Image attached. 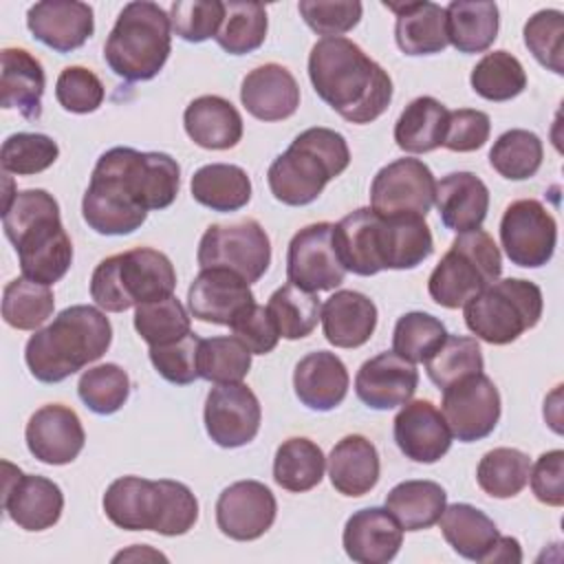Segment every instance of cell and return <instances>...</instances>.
Listing matches in <instances>:
<instances>
[{"mask_svg":"<svg viewBox=\"0 0 564 564\" xmlns=\"http://www.w3.org/2000/svg\"><path fill=\"white\" fill-rule=\"evenodd\" d=\"M178 187L181 167L170 154L110 148L95 163L82 216L101 236H128L145 223L148 212L170 207Z\"/></svg>","mask_w":564,"mask_h":564,"instance_id":"obj_1","label":"cell"},{"mask_svg":"<svg viewBox=\"0 0 564 564\" xmlns=\"http://www.w3.org/2000/svg\"><path fill=\"white\" fill-rule=\"evenodd\" d=\"M308 79L322 101L350 123L379 119L392 101V79L348 37H322L308 55Z\"/></svg>","mask_w":564,"mask_h":564,"instance_id":"obj_2","label":"cell"},{"mask_svg":"<svg viewBox=\"0 0 564 564\" xmlns=\"http://www.w3.org/2000/svg\"><path fill=\"white\" fill-rule=\"evenodd\" d=\"M2 229L15 247L22 278L59 282L73 264V242L62 225L59 205L46 189H22L2 207Z\"/></svg>","mask_w":564,"mask_h":564,"instance_id":"obj_3","label":"cell"},{"mask_svg":"<svg viewBox=\"0 0 564 564\" xmlns=\"http://www.w3.org/2000/svg\"><path fill=\"white\" fill-rule=\"evenodd\" d=\"M112 341V326L97 306L75 304L37 328L24 348V361L31 375L42 383H59L97 361Z\"/></svg>","mask_w":564,"mask_h":564,"instance_id":"obj_4","label":"cell"},{"mask_svg":"<svg viewBox=\"0 0 564 564\" xmlns=\"http://www.w3.org/2000/svg\"><path fill=\"white\" fill-rule=\"evenodd\" d=\"M350 163L346 139L330 128H308L273 159L267 183L275 200L302 207L313 203L328 181L339 176Z\"/></svg>","mask_w":564,"mask_h":564,"instance_id":"obj_5","label":"cell"},{"mask_svg":"<svg viewBox=\"0 0 564 564\" xmlns=\"http://www.w3.org/2000/svg\"><path fill=\"white\" fill-rule=\"evenodd\" d=\"M170 15L150 0L128 2L104 44L108 68L126 82H148L159 75L172 51Z\"/></svg>","mask_w":564,"mask_h":564,"instance_id":"obj_6","label":"cell"},{"mask_svg":"<svg viewBox=\"0 0 564 564\" xmlns=\"http://www.w3.org/2000/svg\"><path fill=\"white\" fill-rule=\"evenodd\" d=\"M176 271L163 251L137 247L104 258L90 275V297L110 313L174 295Z\"/></svg>","mask_w":564,"mask_h":564,"instance_id":"obj_7","label":"cell"},{"mask_svg":"<svg viewBox=\"0 0 564 564\" xmlns=\"http://www.w3.org/2000/svg\"><path fill=\"white\" fill-rule=\"evenodd\" d=\"M463 308L465 324L478 339L505 346L540 322L544 300L535 282L507 278L491 282Z\"/></svg>","mask_w":564,"mask_h":564,"instance_id":"obj_8","label":"cell"},{"mask_svg":"<svg viewBox=\"0 0 564 564\" xmlns=\"http://www.w3.org/2000/svg\"><path fill=\"white\" fill-rule=\"evenodd\" d=\"M502 273V256L494 238L482 231H465L454 238L447 253L427 280L430 297L443 308H460Z\"/></svg>","mask_w":564,"mask_h":564,"instance_id":"obj_9","label":"cell"},{"mask_svg":"<svg viewBox=\"0 0 564 564\" xmlns=\"http://www.w3.org/2000/svg\"><path fill=\"white\" fill-rule=\"evenodd\" d=\"M196 260L200 269H227L251 284L271 264V242L262 225L253 218L231 225H209L198 242Z\"/></svg>","mask_w":564,"mask_h":564,"instance_id":"obj_10","label":"cell"},{"mask_svg":"<svg viewBox=\"0 0 564 564\" xmlns=\"http://www.w3.org/2000/svg\"><path fill=\"white\" fill-rule=\"evenodd\" d=\"M436 178L419 159L383 165L370 185V209L381 218H425L434 205Z\"/></svg>","mask_w":564,"mask_h":564,"instance_id":"obj_11","label":"cell"},{"mask_svg":"<svg viewBox=\"0 0 564 564\" xmlns=\"http://www.w3.org/2000/svg\"><path fill=\"white\" fill-rule=\"evenodd\" d=\"M500 245L513 264L544 267L555 253L557 223L540 200H513L500 220Z\"/></svg>","mask_w":564,"mask_h":564,"instance_id":"obj_12","label":"cell"},{"mask_svg":"<svg viewBox=\"0 0 564 564\" xmlns=\"http://www.w3.org/2000/svg\"><path fill=\"white\" fill-rule=\"evenodd\" d=\"M441 412L454 438L474 443L496 430L500 419V392L485 372H474L443 388Z\"/></svg>","mask_w":564,"mask_h":564,"instance_id":"obj_13","label":"cell"},{"mask_svg":"<svg viewBox=\"0 0 564 564\" xmlns=\"http://www.w3.org/2000/svg\"><path fill=\"white\" fill-rule=\"evenodd\" d=\"M333 223H313L291 238L286 251V278L291 284L317 293L344 282L346 269L333 245Z\"/></svg>","mask_w":564,"mask_h":564,"instance_id":"obj_14","label":"cell"},{"mask_svg":"<svg viewBox=\"0 0 564 564\" xmlns=\"http://www.w3.org/2000/svg\"><path fill=\"white\" fill-rule=\"evenodd\" d=\"M203 421L209 438L218 447H242L260 430L262 410L251 388L240 383H220L205 399Z\"/></svg>","mask_w":564,"mask_h":564,"instance_id":"obj_15","label":"cell"},{"mask_svg":"<svg viewBox=\"0 0 564 564\" xmlns=\"http://www.w3.org/2000/svg\"><path fill=\"white\" fill-rule=\"evenodd\" d=\"M4 467V489H2V509L7 516L24 531H44L57 524L64 509V494L57 482L22 474L11 463Z\"/></svg>","mask_w":564,"mask_h":564,"instance_id":"obj_16","label":"cell"},{"mask_svg":"<svg viewBox=\"0 0 564 564\" xmlns=\"http://www.w3.org/2000/svg\"><path fill=\"white\" fill-rule=\"evenodd\" d=\"M278 502L273 491L258 480H238L225 487L216 500V524L223 535L251 542L262 538L275 522Z\"/></svg>","mask_w":564,"mask_h":564,"instance_id":"obj_17","label":"cell"},{"mask_svg":"<svg viewBox=\"0 0 564 564\" xmlns=\"http://www.w3.org/2000/svg\"><path fill=\"white\" fill-rule=\"evenodd\" d=\"M24 438L29 452L40 463L68 465L84 449L86 432L73 408L48 403L31 414Z\"/></svg>","mask_w":564,"mask_h":564,"instance_id":"obj_18","label":"cell"},{"mask_svg":"<svg viewBox=\"0 0 564 564\" xmlns=\"http://www.w3.org/2000/svg\"><path fill=\"white\" fill-rule=\"evenodd\" d=\"M394 443L414 463H436L452 447V432L443 412L427 399L408 401L394 416Z\"/></svg>","mask_w":564,"mask_h":564,"instance_id":"obj_19","label":"cell"},{"mask_svg":"<svg viewBox=\"0 0 564 564\" xmlns=\"http://www.w3.org/2000/svg\"><path fill=\"white\" fill-rule=\"evenodd\" d=\"M419 386V370L394 350L379 352L361 364L355 377V392L372 410L405 405Z\"/></svg>","mask_w":564,"mask_h":564,"instance_id":"obj_20","label":"cell"},{"mask_svg":"<svg viewBox=\"0 0 564 564\" xmlns=\"http://www.w3.org/2000/svg\"><path fill=\"white\" fill-rule=\"evenodd\" d=\"M31 35L57 53H70L86 44L95 31L93 7L79 0H42L29 7Z\"/></svg>","mask_w":564,"mask_h":564,"instance_id":"obj_21","label":"cell"},{"mask_svg":"<svg viewBox=\"0 0 564 564\" xmlns=\"http://www.w3.org/2000/svg\"><path fill=\"white\" fill-rule=\"evenodd\" d=\"M256 302L249 284L227 269H200L187 289V306L194 319L229 326Z\"/></svg>","mask_w":564,"mask_h":564,"instance_id":"obj_22","label":"cell"},{"mask_svg":"<svg viewBox=\"0 0 564 564\" xmlns=\"http://www.w3.org/2000/svg\"><path fill=\"white\" fill-rule=\"evenodd\" d=\"M341 544L357 564H386L399 553L403 529L388 509L366 507L346 520Z\"/></svg>","mask_w":564,"mask_h":564,"instance_id":"obj_23","label":"cell"},{"mask_svg":"<svg viewBox=\"0 0 564 564\" xmlns=\"http://www.w3.org/2000/svg\"><path fill=\"white\" fill-rule=\"evenodd\" d=\"M240 101L260 121H282L297 110L300 86L289 68L269 62L245 75Z\"/></svg>","mask_w":564,"mask_h":564,"instance_id":"obj_24","label":"cell"},{"mask_svg":"<svg viewBox=\"0 0 564 564\" xmlns=\"http://www.w3.org/2000/svg\"><path fill=\"white\" fill-rule=\"evenodd\" d=\"M375 260L383 269H414L434 251L425 218H381L375 223Z\"/></svg>","mask_w":564,"mask_h":564,"instance_id":"obj_25","label":"cell"},{"mask_svg":"<svg viewBox=\"0 0 564 564\" xmlns=\"http://www.w3.org/2000/svg\"><path fill=\"white\" fill-rule=\"evenodd\" d=\"M106 518L126 531H156L161 518L159 480L121 476L110 482L101 498Z\"/></svg>","mask_w":564,"mask_h":564,"instance_id":"obj_26","label":"cell"},{"mask_svg":"<svg viewBox=\"0 0 564 564\" xmlns=\"http://www.w3.org/2000/svg\"><path fill=\"white\" fill-rule=\"evenodd\" d=\"M348 381L344 361L328 350L304 355L293 370V388L300 403L317 412L337 408L348 394Z\"/></svg>","mask_w":564,"mask_h":564,"instance_id":"obj_27","label":"cell"},{"mask_svg":"<svg viewBox=\"0 0 564 564\" xmlns=\"http://www.w3.org/2000/svg\"><path fill=\"white\" fill-rule=\"evenodd\" d=\"M434 205L441 223L456 231H474L487 218L489 189L474 172H452L436 183Z\"/></svg>","mask_w":564,"mask_h":564,"instance_id":"obj_28","label":"cell"},{"mask_svg":"<svg viewBox=\"0 0 564 564\" xmlns=\"http://www.w3.org/2000/svg\"><path fill=\"white\" fill-rule=\"evenodd\" d=\"M0 59V106L4 110L15 108L29 121L40 119L46 86V75L40 59L26 48L18 46L2 48Z\"/></svg>","mask_w":564,"mask_h":564,"instance_id":"obj_29","label":"cell"},{"mask_svg":"<svg viewBox=\"0 0 564 564\" xmlns=\"http://www.w3.org/2000/svg\"><path fill=\"white\" fill-rule=\"evenodd\" d=\"M324 337L335 348H359L377 328V306L359 291H335L319 311Z\"/></svg>","mask_w":564,"mask_h":564,"instance_id":"obj_30","label":"cell"},{"mask_svg":"<svg viewBox=\"0 0 564 564\" xmlns=\"http://www.w3.org/2000/svg\"><path fill=\"white\" fill-rule=\"evenodd\" d=\"M187 137L205 150H229L242 139V117L236 106L218 95H200L183 112Z\"/></svg>","mask_w":564,"mask_h":564,"instance_id":"obj_31","label":"cell"},{"mask_svg":"<svg viewBox=\"0 0 564 564\" xmlns=\"http://www.w3.org/2000/svg\"><path fill=\"white\" fill-rule=\"evenodd\" d=\"M397 15L394 40L405 55H434L447 42L445 7L436 2H383Z\"/></svg>","mask_w":564,"mask_h":564,"instance_id":"obj_32","label":"cell"},{"mask_svg":"<svg viewBox=\"0 0 564 564\" xmlns=\"http://www.w3.org/2000/svg\"><path fill=\"white\" fill-rule=\"evenodd\" d=\"M379 452L361 434H348L335 443L328 456L330 485L348 498H359L379 482Z\"/></svg>","mask_w":564,"mask_h":564,"instance_id":"obj_33","label":"cell"},{"mask_svg":"<svg viewBox=\"0 0 564 564\" xmlns=\"http://www.w3.org/2000/svg\"><path fill=\"white\" fill-rule=\"evenodd\" d=\"M443 538L447 544L465 560L471 562H487L500 531L496 522L480 509L467 502H454L445 507L443 516L438 518Z\"/></svg>","mask_w":564,"mask_h":564,"instance_id":"obj_34","label":"cell"},{"mask_svg":"<svg viewBox=\"0 0 564 564\" xmlns=\"http://www.w3.org/2000/svg\"><path fill=\"white\" fill-rule=\"evenodd\" d=\"M498 4L487 0H454L445 7L447 42L458 53H482L498 37Z\"/></svg>","mask_w":564,"mask_h":564,"instance_id":"obj_35","label":"cell"},{"mask_svg":"<svg viewBox=\"0 0 564 564\" xmlns=\"http://www.w3.org/2000/svg\"><path fill=\"white\" fill-rule=\"evenodd\" d=\"M449 110L438 99L423 95L412 99L394 123V141L403 152L425 154L443 145Z\"/></svg>","mask_w":564,"mask_h":564,"instance_id":"obj_36","label":"cell"},{"mask_svg":"<svg viewBox=\"0 0 564 564\" xmlns=\"http://www.w3.org/2000/svg\"><path fill=\"white\" fill-rule=\"evenodd\" d=\"M447 507L445 489L434 480H403L386 496V509L403 531H423L438 522Z\"/></svg>","mask_w":564,"mask_h":564,"instance_id":"obj_37","label":"cell"},{"mask_svg":"<svg viewBox=\"0 0 564 564\" xmlns=\"http://www.w3.org/2000/svg\"><path fill=\"white\" fill-rule=\"evenodd\" d=\"M192 198L212 212H238L251 200V178L240 165L209 163L194 172Z\"/></svg>","mask_w":564,"mask_h":564,"instance_id":"obj_38","label":"cell"},{"mask_svg":"<svg viewBox=\"0 0 564 564\" xmlns=\"http://www.w3.org/2000/svg\"><path fill=\"white\" fill-rule=\"evenodd\" d=\"M326 458L317 443L306 436H291L282 441L273 458V480L293 494L317 487L324 478Z\"/></svg>","mask_w":564,"mask_h":564,"instance_id":"obj_39","label":"cell"},{"mask_svg":"<svg viewBox=\"0 0 564 564\" xmlns=\"http://www.w3.org/2000/svg\"><path fill=\"white\" fill-rule=\"evenodd\" d=\"M319 297L295 284L275 289L267 302V313L273 319L278 335L284 339H302L313 333L319 322Z\"/></svg>","mask_w":564,"mask_h":564,"instance_id":"obj_40","label":"cell"},{"mask_svg":"<svg viewBox=\"0 0 564 564\" xmlns=\"http://www.w3.org/2000/svg\"><path fill=\"white\" fill-rule=\"evenodd\" d=\"M529 471L531 460L522 449L496 447L480 458L476 480L478 487L491 498H513L527 487Z\"/></svg>","mask_w":564,"mask_h":564,"instance_id":"obj_41","label":"cell"},{"mask_svg":"<svg viewBox=\"0 0 564 564\" xmlns=\"http://www.w3.org/2000/svg\"><path fill=\"white\" fill-rule=\"evenodd\" d=\"M55 308V297L48 284L29 278L11 280L2 291V317L11 328L37 330Z\"/></svg>","mask_w":564,"mask_h":564,"instance_id":"obj_42","label":"cell"},{"mask_svg":"<svg viewBox=\"0 0 564 564\" xmlns=\"http://www.w3.org/2000/svg\"><path fill=\"white\" fill-rule=\"evenodd\" d=\"M469 84L487 101H509L527 88V73L516 55L500 48L471 68Z\"/></svg>","mask_w":564,"mask_h":564,"instance_id":"obj_43","label":"cell"},{"mask_svg":"<svg viewBox=\"0 0 564 564\" xmlns=\"http://www.w3.org/2000/svg\"><path fill=\"white\" fill-rule=\"evenodd\" d=\"M544 148L535 132L513 128L502 132L489 150L491 167L509 181H527L542 165Z\"/></svg>","mask_w":564,"mask_h":564,"instance_id":"obj_44","label":"cell"},{"mask_svg":"<svg viewBox=\"0 0 564 564\" xmlns=\"http://www.w3.org/2000/svg\"><path fill=\"white\" fill-rule=\"evenodd\" d=\"M267 9L258 2H225V18L216 33L218 46L229 55H245L264 44Z\"/></svg>","mask_w":564,"mask_h":564,"instance_id":"obj_45","label":"cell"},{"mask_svg":"<svg viewBox=\"0 0 564 564\" xmlns=\"http://www.w3.org/2000/svg\"><path fill=\"white\" fill-rule=\"evenodd\" d=\"M251 368V350L234 335L200 339L198 344V377L220 383H240Z\"/></svg>","mask_w":564,"mask_h":564,"instance_id":"obj_46","label":"cell"},{"mask_svg":"<svg viewBox=\"0 0 564 564\" xmlns=\"http://www.w3.org/2000/svg\"><path fill=\"white\" fill-rule=\"evenodd\" d=\"M134 328L148 346H163L189 335L192 322L178 297L170 295L139 304L134 308Z\"/></svg>","mask_w":564,"mask_h":564,"instance_id":"obj_47","label":"cell"},{"mask_svg":"<svg viewBox=\"0 0 564 564\" xmlns=\"http://www.w3.org/2000/svg\"><path fill=\"white\" fill-rule=\"evenodd\" d=\"M445 337L447 330L438 317L423 311H412L397 319L392 350L412 364H425L438 350Z\"/></svg>","mask_w":564,"mask_h":564,"instance_id":"obj_48","label":"cell"},{"mask_svg":"<svg viewBox=\"0 0 564 564\" xmlns=\"http://www.w3.org/2000/svg\"><path fill=\"white\" fill-rule=\"evenodd\" d=\"M482 350L476 337L447 335L438 350L425 361V372L432 383L443 390L467 375L482 372Z\"/></svg>","mask_w":564,"mask_h":564,"instance_id":"obj_49","label":"cell"},{"mask_svg":"<svg viewBox=\"0 0 564 564\" xmlns=\"http://www.w3.org/2000/svg\"><path fill=\"white\" fill-rule=\"evenodd\" d=\"M77 394L90 412L115 414L130 397V377L117 364H99L79 377Z\"/></svg>","mask_w":564,"mask_h":564,"instance_id":"obj_50","label":"cell"},{"mask_svg":"<svg viewBox=\"0 0 564 564\" xmlns=\"http://www.w3.org/2000/svg\"><path fill=\"white\" fill-rule=\"evenodd\" d=\"M59 156V145L42 132H15L4 139L0 165L4 174L33 176L48 170Z\"/></svg>","mask_w":564,"mask_h":564,"instance_id":"obj_51","label":"cell"},{"mask_svg":"<svg viewBox=\"0 0 564 564\" xmlns=\"http://www.w3.org/2000/svg\"><path fill=\"white\" fill-rule=\"evenodd\" d=\"M524 44L529 53L555 75H564V13L542 9L524 24Z\"/></svg>","mask_w":564,"mask_h":564,"instance_id":"obj_52","label":"cell"},{"mask_svg":"<svg viewBox=\"0 0 564 564\" xmlns=\"http://www.w3.org/2000/svg\"><path fill=\"white\" fill-rule=\"evenodd\" d=\"M225 18L220 0H176L170 7L172 31L185 42H205L216 37Z\"/></svg>","mask_w":564,"mask_h":564,"instance_id":"obj_53","label":"cell"},{"mask_svg":"<svg viewBox=\"0 0 564 564\" xmlns=\"http://www.w3.org/2000/svg\"><path fill=\"white\" fill-rule=\"evenodd\" d=\"M297 11L317 35L344 37L359 24L364 7L357 0H300Z\"/></svg>","mask_w":564,"mask_h":564,"instance_id":"obj_54","label":"cell"},{"mask_svg":"<svg viewBox=\"0 0 564 564\" xmlns=\"http://www.w3.org/2000/svg\"><path fill=\"white\" fill-rule=\"evenodd\" d=\"M104 97L101 79L86 66H66L55 82L57 104L75 115L95 112L104 104Z\"/></svg>","mask_w":564,"mask_h":564,"instance_id":"obj_55","label":"cell"},{"mask_svg":"<svg viewBox=\"0 0 564 564\" xmlns=\"http://www.w3.org/2000/svg\"><path fill=\"white\" fill-rule=\"evenodd\" d=\"M198 344L200 337L189 333L172 344L150 346V361L165 381L176 386L194 383L198 379Z\"/></svg>","mask_w":564,"mask_h":564,"instance_id":"obj_56","label":"cell"},{"mask_svg":"<svg viewBox=\"0 0 564 564\" xmlns=\"http://www.w3.org/2000/svg\"><path fill=\"white\" fill-rule=\"evenodd\" d=\"M161 487V518L156 533L161 535H185L198 520V500L192 489L178 480H159Z\"/></svg>","mask_w":564,"mask_h":564,"instance_id":"obj_57","label":"cell"},{"mask_svg":"<svg viewBox=\"0 0 564 564\" xmlns=\"http://www.w3.org/2000/svg\"><path fill=\"white\" fill-rule=\"evenodd\" d=\"M491 119L487 112L476 108H458L447 117V130L443 148L452 152H474L489 141Z\"/></svg>","mask_w":564,"mask_h":564,"instance_id":"obj_58","label":"cell"},{"mask_svg":"<svg viewBox=\"0 0 564 564\" xmlns=\"http://www.w3.org/2000/svg\"><path fill=\"white\" fill-rule=\"evenodd\" d=\"M234 337H238L249 350L251 355H267L278 346V328L273 324V319L269 317L267 308L260 304H251L247 306L231 324H229Z\"/></svg>","mask_w":564,"mask_h":564,"instance_id":"obj_59","label":"cell"},{"mask_svg":"<svg viewBox=\"0 0 564 564\" xmlns=\"http://www.w3.org/2000/svg\"><path fill=\"white\" fill-rule=\"evenodd\" d=\"M533 496L549 507L564 505V452H544L529 471Z\"/></svg>","mask_w":564,"mask_h":564,"instance_id":"obj_60","label":"cell"},{"mask_svg":"<svg viewBox=\"0 0 564 564\" xmlns=\"http://www.w3.org/2000/svg\"><path fill=\"white\" fill-rule=\"evenodd\" d=\"M491 562H502V564H511V562H522V549H520V542L511 535H500L491 549V553L487 555V562L485 564H491Z\"/></svg>","mask_w":564,"mask_h":564,"instance_id":"obj_61","label":"cell"}]
</instances>
